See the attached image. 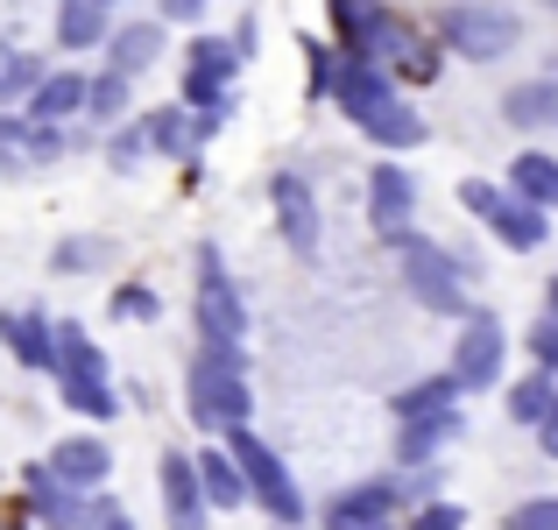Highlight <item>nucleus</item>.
Listing matches in <instances>:
<instances>
[{
  "label": "nucleus",
  "mask_w": 558,
  "mask_h": 530,
  "mask_svg": "<svg viewBox=\"0 0 558 530\" xmlns=\"http://www.w3.org/2000/svg\"><path fill=\"white\" fill-rule=\"evenodd\" d=\"M332 99H340V113L361 135H375L381 149H417L424 142V121L396 99V79L368 50H340V64H332Z\"/></svg>",
  "instance_id": "f257e3e1"
},
{
  "label": "nucleus",
  "mask_w": 558,
  "mask_h": 530,
  "mask_svg": "<svg viewBox=\"0 0 558 530\" xmlns=\"http://www.w3.org/2000/svg\"><path fill=\"white\" fill-rule=\"evenodd\" d=\"M531 353H537L545 368H558V318H545V326L531 333Z\"/></svg>",
  "instance_id": "4c0bfd02"
},
{
  "label": "nucleus",
  "mask_w": 558,
  "mask_h": 530,
  "mask_svg": "<svg viewBox=\"0 0 558 530\" xmlns=\"http://www.w3.org/2000/svg\"><path fill=\"white\" fill-rule=\"evenodd\" d=\"M509 530H558V503H523L509 517Z\"/></svg>",
  "instance_id": "c9c22d12"
},
{
  "label": "nucleus",
  "mask_w": 558,
  "mask_h": 530,
  "mask_svg": "<svg viewBox=\"0 0 558 530\" xmlns=\"http://www.w3.org/2000/svg\"><path fill=\"white\" fill-rule=\"evenodd\" d=\"M332 530H389L396 517V481H361V489L332 495Z\"/></svg>",
  "instance_id": "f8f14e48"
},
{
  "label": "nucleus",
  "mask_w": 558,
  "mask_h": 530,
  "mask_svg": "<svg viewBox=\"0 0 558 530\" xmlns=\"http://www.w3.org/2000/svg\"><path fill=\"white\" fill-rule=\"evenodd\" d=\"M509 191L517 198H531V205H558V156H517L509 164Z\"/></svg>",
  "instance_id": "393cba45"
},
{
  "label": "nucleus",
  "mask_w": 558,
  "mask_h": 530,
  "mask_svg": "<svg viewBox=\"0 0 558 530\" xmlns=\"http://www.w3.org/2000/svg\"><path fill=\"white\" fill-rule=\"evenodd\" d=\"M156 489H163L170 530H205V509H213V495H205L198 453H163V474H156Z\"/></svg>",
  "instance_id": "6e6552de"
},
{
  "label": "nucleus",
  "mask_w": 558,
  "mask_h": 530,
  "mask_svg": "<svg viewBox=\"0 0 558 530\" xmlns=\"http://www.w3.org/2000/svg\"><path fill=\"white\" fill-rule=\"evenodd\" d=\"M545 8H558V0H545Z\"/></svg>",
  "instance_id": "a18cd8bd"
},
{
  "label": "nucleus",
  "mask_w": 558,
  "mask_h": 530,
  "mask_svg": "<svg viewBox=\"0 0 558 530\" xmlns=\"http://www.w3.org/2000/svg\"><path fill=\"white\" fill-rule=\"evenodd\" d=\"M551 403H558L551 375H523L517 389H509V418H517V424H545V418H551Z\"/></svg>",
  "instance_id": "7c9ffc66"
},
{
  "label": "nucleus",
  "mask_w": 558,
  "mask_h": 530,
  "mask_svg": "<svg viewBox=\"0 0 558 530\" xmlns=\"http://www.w3.org/2000/svg\"><path fill=\"white\" fill-rule=\"evenodd\" d=\"M107 8L99 0H57V43L64 50H93V43H107Z\"/></svg>",
  "instance_id": "412c9836"
},
{
  "label": "nucleus",
  "mask_w": 558,
  "mask_h": 530,
  "mask_svg": "<svg viewBox=\"0 0 558 530\" xmlns=\"http://www.w3.org/2000/svg\"><path fill=\"white\" fill-rule=\"evenodd\" d=\"M113 312H121V318H156V298H149V284H128V290H113Z\"/></svg>",
  "instance_id": "72a5a7b5"
},
{
  "label": "nucleus",
  "mask_w": 558,
  "mask_h": 530,
  "mask_svg": "<svg viewBox=\"0 0 558 530\" xmlns=\"http://www.w3.org/2000/svg\"><path fill=\"white\" fill-rule=\"evenodd\" d=\"M452 396H460V382H452V368H446V375H432V382H410L389 410H396V424H410V418H432V410H452Z\"/></svg>",
  "instance_id": "a878e982"
},
{
  "label": "nucleus",
  "mask_w": 558,
  "mask_h": 530,
  "mask_svg": "<svg viewBox=\"0 0 558 530\" xmlns=\"http://www.w3.org/2000/svg\"><path fill=\"white\" fill-rule=\"evenodd\" d=\"M488 227H495V241H502V248H517V255H531V248H545V205H531V198H517V191H509V205H502V213H495L488 219Z\"/></svg>",
  "instance_id": "a211bd4d"
},
{
  "label": "nucleus",
  "mask_w": 558,
  "mask_h": 530,
  "mask_svg": "<svg viewBox=\"0 0 558 530\" xmlns=\"http://www.w3.org/2000/svg\"><path fill=\"white\" fill-rule=\"evenodd\" d=\"M410 530H460V509L452 503H432V509H417V523Z\"/></svg>",
  "instance_id": "e433bc0d"
},
{
  "label": "nucleus",
  "mask_w": 558,
  "mask_h": 530,
  "mask_svg": "<svg viewBox=\"0 0 558 530\" xmlns=\"http://www.w3.org/2000/svg\"><path fill=\"white\" fill-rule=\"evenodd\" d=\"M93 523H99V530H135V523L121 517V503H93Z\"/></svg>",
  "instance_id": "ea45409f"
},
{
  "label": "nucleus",
  "mask_w": 558,
  "mask_h": 530,
  "mask_svg": "<svg viewBox=\"0 0 558 530\" xmlns=\"http://www.w3.org/2000/svg\"><path fill=\"white\" fill-rule=\"evenodd\" d=\"M149 149H156L149 121H142V128H121V135L107 142V164H113V170H135V164H142V156H149Z\"/></svg>",
  "instance_id": "473e14b6"
},
{
  "label": "nucleus",
  "mask_w": 558,
  "mask_h": 530,
  "mask_svg": "<svg viewBox=\"0 0 558 530\" xmlns=\"http://www.w3.org/2000/svg\"><path fill=\"white\" fill-rule=\"evenodd\" d=\"M57 396H64L71 410H78V418H113V382L107 375H57Z\"/></svg>",
  "instance_id": "bb28decb"
},
{
  "label": "nucleus",
  "mask_w": 558,
  "mask_h": 530,
  "mask_svg": "<svg viewBox=\"0 0 558 530\" xmlns=\"http://www.w3.org/2000/svg\"><path fill=\"white\" fill-rule=\"evenodd\" d=\"M99 262V248L93 241H71V248H57V269H93Z\"/></svg>",
  "instance_id": "58836bf2"
},
{
  "label": "nucleus",
  "mask_w": 558,
  "mask_h": 530,
  "mask_svg": "<svg viewBox=\"0 0 558 530\" xmlns=\"http://www.w3.org/2000/svg\"><path fill=\"white\" fill-rule=\"evenodd\" d=\"M28 495H36V517L50 530H71L78 517H93V509H78V489H64L50 467H28Z\"/></svg>",
  "instance_id": "aec40b11"
},
{
  "label": "nucleus",
  "mask_w": 558,
  "mask_h": 530,
  "mask_svg": "<svg viewBox=\"0 0 558 530\" xmlns=\"http://www.w3.org/2000/svg\"><path fill=\"white\" fill-rule=\"evenodd\" d=\"M156 57H163V28H156V22H121L107 36V64L128 71V79H135V71H149Z\"/></svg>",
  "instance_id": "f3484780"
},
{
  "label": "nucleus",
  "mask_w": 558,
  "mask_h": 530,
  "mask_svg": "<svg viewBox=\"0 0 558 530\" xmlns=\"http://www.w3.org/2000/svg\"><path fill=\"white\" fill-rule=\"evenodd\" d=\"M85 107H93V79H78V71L57 64L50 79H43V93L28 99L22 113H28V121H43V128H57V121H71V113H85Z\"/></svg>",
  "instance_id": "ddd939ff"
},
{
  "label": "nucleus",
  "mask_w": 558,
  "mask_h": 530,
  "mask_svg": "<svg viewBox=\"0 0 558 530\" xmlns=\"http://www.w3.org/2000/svg\"><path fill=\"white\" fill-rule=\"evenodd\" d=\"M227 453L241 460V474H247V489H255V503L269 509L276 523H304V495H298V481L283 474V460H276V453L262 446L247 424H241V432H227Z\"/></svg>",
  "instance_id": "39448f33"
},
{
  "label": "nucleus",
  "mask_w": 558,
  "mask_h": 530,
  "mask_svg": "<svg viewBox=\"0 0 558 530\" xmlns=\"http://www.w3.org/2000/svg\"><path fill=\"white\" fill-rule=\"evenodd\" d=\"M191 418L205 432H241L247 424L241 347H198V361H191Z\"/></svg>",
  "instance_id": "f03ea898"
},
{
  "label": "nucleus",
  "mask_w": 558,
  "mask_h": 530,
  "mask_svg": "<svg viewBox=\"0 0 558 530\" xmlns=\"http://www.w3.org/2000/svg\"><path fill=\"white\" fill-rule=\"evenodd\" d=\"M163 8L178 14V22H198V14H205V0H163Z\"/></svg>",
  "instance_id": "79ce46f5"
},
{
  "label": "nucleus",
  "mask_w": 558,
  "mask_h": 530,
  "mask_svg": "<svg viewBox=\"0 0 558 530\" xmlns=\"http://www.w3.org/2000/svg\"><path fill=\"white\" fill-rule=\"evenodd\" d=\"M389 248L403 255V290L424 304V312L474 318V312H466V290H460V262H452L438 241H424L417 227H403V233H389Z\"/></svg>",
  "instance_id": "7ed1b4c3"
},
{
  "label": "nucleus",
  "mask_w": 558,
  "mask_h": 530,
  "mask_svg": "<svg viewBox=\"0 0 558 530\" xmlns=\"http://www.w3.org/2000/svg\"><path fill=\"white\" fill-rule=\"evenodd\" d=\"M410 205H417V184H410V170H403V164H375V170H368V219H375L381 241L410 227Z\"/></svg>",
  "instance_id": "9b49d317"
},
{
  "label": "nucleus",
  "mask_w": 558,
  "mask_h": 530,
  "mask_svg": "<svg viewBox=\"0 0 558 530\" xmlns=\"http://www.w3.org/2000/svg\"><path fill=\"white\" fill-rule=\"evenodd\" d=\"M495 375H502V326L488 312H474L460 326V347H452V382L460 389H488Z\"/></svg>",
  "instance_id": "1a4fd4ad"
},
{
  "label": "nucleus",
  "mask_w": 558,
  "mask_h": 530,
  "mask_svg": "<svg viewBox=\"0 0 558 530\" xmlns=\"http://www.w3.org/2000/svg\"><path fill=\"white\" fill-rule=\"evenodd\" d=\"M269 205H276L283 241L298 248V255H318V198H312V184H304L298 170H276L269 177Z\"/></svg>",
  "instance_id": "9d476101"
},
{
  "label": "nucleus",
  "mask_w": 558,
  "mask_h": 530,
  "mask_svg": "<svg viewBox=\"0 0 558 530\" xmlns=\"http://www.w3.org/2000/svg\"><path fill=\"white\" fill-rule=\"evenodd\" d=\"M241 333H247L241 290H233L219 248L205 241V248H198V340H205V347H241Z\"/></svg>",
  "instance_id": "423d86ee"
},
{
  "label": "nucleus",
  "mask_w": 558,
  "mask_h": 530,
  "mask_svg": "<svg viewBox=\"0 0 558 530\" xmlns=\"http://www.w3.org/2000/svg\"><path fill=\"white\" fill-rule=\"evenodd\" d=\"M198 474H205V495H213V509H233V503H247V474H241V460H233L227 446L219 453H198Z\"/></svg>",
  "instance_id": "b1692460"
},
{
  "label": "nucleus",
  "mask_w": 558,
  "mask_h": 530,
  "mask_svg": "<svg viewBox=\"0 0 558 530\" xmlns=\"http://www.w3.org/2000/svg\"><path fill=\"white\" fill-rule=\"evenodd\" d=\"M551 318H558V276H551Z\"/></svg>",
  "instance_id": "37998d69"
},
{
  "label": "nucleus",
  "mask_w": 558,
  "mask_h": 530,
  "mask_svg": "<svg viewBox=\"0 0 558 530\" xmlns=\"http://www.w3.org/2000/svg\"><path fill=\"white\" fill-rule=\"evenodd\" d=\"M93 121H121L128 113V71H107V79H93Z\"/></svg>",
  "instance_id": "2f4dec72"
},
{
  "label": "nucleus",
  "mask_w": 558,
  "mask_h": 530,
  "mask_svg": "<svg viewBox=\"0 0 558 530\" xmlns=\"http://www.w3.org/2000/svg\"><path fill=\"white\" fill-rule=\"evenodd\" d=\"M99 8H113V0H99Z\"/></svg>",
  "instance_id": "c03bdc74"
},
{
  "label": "nucleus",
  "mask_w": 558,
  "mask_h": 530,
  "mask_svg": "<svg viewBox=\"0 0 558 530\" xmlns=\"http://www.w3.org/2000/svg\"><path fill=\"white\" fill-rule=\"evenodd\" d=\"M43 79H50V71L36 64V57H22V50H8V64H0V99H8L14 113L28 107V99L43 93Z\"/></svg>",
  "instance_id": "c85d7f7f"
},
{
  "label": "nucleus",
  "mask_w": 558,
  "mask_h": 530,
  "mask_svg": "<svg viewBox=\"0 0 558 530\" xmlns=\"http://www.w3.org/2000/svg\"><path fill=\"white\" fill-rule=\"evenodd\" d=\"M502 113H509V128H551V121H558V79H523V85H509Z\"/></svg>",
  "instance_id": "6ab92c4d"
},
{
  "label": "nucleus",
  "mask_w": 558,
  "mask_h": 530,
  "mask_svg": "<svg viewBox=\"0 0 558 530\" xmlns=\"http://www.w3.org/2000/svg\"><path fill=\"white\" fill-rule=\"evenodd\" d=\"M233 64H241V43H227V36H198V43H191L184 107H198V113L227 107V79H233Z\"/></svg>",
  "instance_id": "0eeeda50"
},
{
  "label": "nucleus",
  "mask_w": 558,
  "mask_h": 530,
  "mask_svg": "<svg viewBox=\"0 0 558 530\" xmlns=\"http://www.w3.org/2000/svg\"><path fill=\"white\" fill-rule=\"evenodd\" d=\"M537 438H545V453H551V460H558V403H551V418L537 424Z\"/></svg>",
  "instance_id": "a19ab883"
},
{
  "label": "nucleus",
  "mask_w": 558,
  "mask_h": 530,
  "mask_svg": "<svg viewBox=\"0 0 558 530\" xmlns=\"http://www.w3.org/2000/svg\"><path fill=\"white\" fill-rule=\"evenodd\" d=\"M381 22H389V8H381V0H332V28H340L347 50H375Z\"/></svg>",
  "instance_id": "5701e85b"
},
{
  "label": "nucleus",
  "mask_w": 558,
  "mask_h": 530,
  "mask_svg": "<svg viewBox=\"0 0 558 530\" xmlns=\"http://www.w3.org/2000/svg\"><path fill=\"white\" fill-rule=\"evenodd\" d=\"M57 375H107V361H99V347L85 340L78 318H64V326H57Z\"/></svg>",
  "instance_id": "cd10ccee"
},
{
  "label": "nucleus",
  "mask_w": 558,
  "mask_h": 530,
  "mask_svg": "<svg viewBox=\"0 0 558 530\" xmlns=\"http://www.w3.org/2000/svg\"><path fill=\"white\" fill-rule=\"evenodd\" d=\"M8 347H14V361H22V368H50L57 361V326L43 312H14L8 318Z\"/></svg>",
  "instance_id": "4be33fe9"
},
{
  "label": "nucleus",
  "mask_w": 558,
  "mask_h": 530,
  "mask_svg": "<svg viewBox=\"0 0 558 530\" xmlns=\"http://www.w3.org/2000/svg\"><path fill=\"white\" fill-rule=\"evenodd\" d=\"M452 438H460V410H432V418H410L403 432H396V460L424 467L438 446H452Z\"/></svg>",
  "instance_id": "dca6fc26"
},
{
  "label": "nucleus",
  "mask_w": 558,
  "mask_h": 530,
  "mask_svg": "<svg viewBox=\"0 0 558 530\" xmlns=\"http://www.w3.org/2000/svg\"><path fill=\"white\" fill-rule=\"evenodd\" d=\"M551 64H558V50H551Z\"/></svg>",
  "instance_id": "49530a36"
},
{
  "label": "nucleus",
  "mask_w": 558,
  "mask_h": 530,
  "mask_svg": "<svg viewBox=\"0 0 558 530\" xmlns=\"http://www.w3.org/2000/svg\"><path fill=\"white\" fill-rule=\"evenodd\" d=\"M149 135H156V156H191L198 149V113H149Z\"/></svg>",
  "instance_id": "c756f323"
},
{
  "label": "nucleus",
  "mask_w": 558,
  "mask_h": 530,
  "mask_svg": "<svg viewBox=\"0 0 558 530\" xmlns=\"http://www.w3.org/2000/svg\"><path fill=\"white\" fill-rule=\"evenodd\" d=\"M438 36L466 57V64H495V57L517 50V22L509 8H488V0H460V8L438 14Z\"/></svg>",
  "instance_id": "20e7f679"
},
{
  "label": "nucleus",
  "mask_w": 558,
  "mask_h": 530,
  "mask_svg": "<svg viewBox=\"0 0 558 530\" xmlns=\"http://www.w3.org/2000/svg\"><path fill=\"white\" fill-rule=\"evenodd\" d=\"M460 198H466V213H481V219H495V213H502V205H509V191H495V184H466V191H460Z\"/></svg>",
  "instance_id": "f704fd0d"
},
{
  "label": "nucleus",
  "mask_w": 558,
  "mask_h": 530,
  "mask_svg": "<svg viewBox=\"0 0 558 530\" xmlns=\"http://www.w3.org/2000/svg\"><path fill=\"white\" fill-rule=\"evenodd\" d=\"M50 474L64 481V489H99V481L113 474V453L99 446V438H64V446L50 453Z\"/></svg>",
  "instance_id": "2eb2a0df"
},
{
  "label": "nucleus",
  "mask_w": 558,
  "mask_h": 530,
  "mask_svg": "<svg viewBox=\"0 0 558 530\" xmlns=\"http://www.w3.org/2000/svg\"><path fill=\"white\" fill-rule=\"evenodd\" d=\"M368 57H375V64H396L403 79H438V50H432V43H417L403 22H396V14L381 22V36H375Z\"/></svg>",
  "instance_id": "4468645a"
}]
</instances>
